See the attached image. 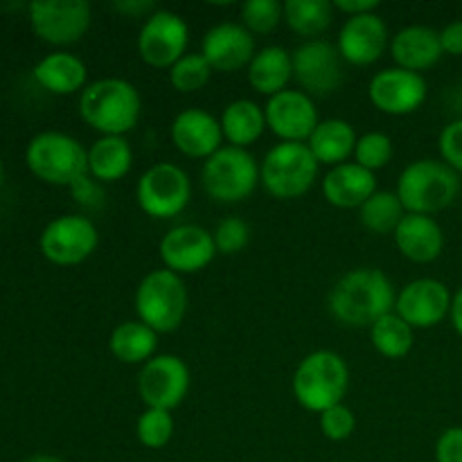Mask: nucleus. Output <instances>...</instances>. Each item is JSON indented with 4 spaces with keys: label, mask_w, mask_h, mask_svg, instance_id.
I'll return each mask as SVG.
<instances>
[{
    "label": "nucleus",
    "mask_w": 462,
    "mask_h": 462,
    "mask_svg": "<svg viewBox=\"0 0 462 462\" xmlns=\"http://www.w3.org/2000/svg\"><path fill=\"white\" fill-rule=\"evenodd\" d=\"M219 122L226 143L230 147L239 149H248L251 144H255L264 135V131L269 129L266 126L264 106L246 97L233 99L230 104H226Z\"/></svg>",
    "instance_id": "28"
},
{
    "label": "nucleus",
    "mask_w": 462,
    "mask_h": 462,
    "mask_svg": "<svg viewBox=\"0 0 462 462\" xmlns=\"http://www.w3.org/2000/svg\"><path fill=\"white\" fill-rule=\"evenodd\" d=\"M0 180H3V161H0Z\"/></svg>",
    "instance_id": "48"
},
{
    "label": "nucleus",
    "mask_w": 462,
    "mask_h": 462,
    "mask_svg": "<svg viewBox=\"0 0 462 462\" xmlns=\"http://www.w3.org/2000/svg\"><path fill=\"white\" fill-rule=\"evenodd\" d=\"M406 217L400 197L393 189H377L364 206L359 208V221L368 233L393 235Z\"/></svg>",
    "instance_id": "32"
},
{
    "label": "nucleus",
    "mask_w": 462,
    "mask_h": 462,
    "mask_svg": "<svg viewBox=\"0 0 462 462\" xmlns=\"http://www.w3.org/2000/svg\"><path fill=\"white\" fill-rule=\"evenodd\" d=\"M189 393V368L180 356L156 355L140 368L138 395L147 409L174 411Z\"/></svg>",
    "instance_id": "14"
},
{
    "label": "nucleus",
    "mask_w": 462,
    "mask_h": 462,
    "mask_svg": "<svg viewBox=\"0 0 462 462\" xmlns=\"http://www.w3.org/2000/svg\"><path fill=\"white\" fill-rule=\"evenodd\" d=\"M192 201V179L176 162H156L135 183V203L152 219H174Z\"/></svg>",
    "instance_id": "9"
},
{
    "label": "nucleus",
    "mask_w": 462,
    "mask_h": 462,
    "mask_svg": "<svg viewBox=\"0 0 462 462\" xmlns=\"http://www.w3.org/2000/svg\"><path fill=\"white\" fill-rule=\"evenodd\" d=\"M212 237L219 255H239L251 244V226L242 217H226L212 230Z\"/></svg>",
    "instance_id": "38"
},
{
    "label": "nucleus",
    "mask_w": 462,
    "mask_h": 462,
    "mask_svg": "<svg viewBox=\"0 0 462 462\" xmlns=\"http://www.w3.org/2000/svg\"><path fill=\"white\" fill-rule=\"evenodd\" d=\"M449 319H451V325H454V329L458 332V337H462V287L454 293Z\"/></svg>",
    "instance_id": "46"
},
{
    "label": "nucleus",
    "mask_w": 462,
    "mask_h": 462,
    "mask_svg": "<svg viewBox=\"0 0 462 462\" xmlns=\"http://www.w3.org/2000/svg\"><path fill=\"white\" fill-rule=\"evenodd\" d=\"M266 126L280 143H307L319 126V108L314 97L300 88H287L264 104Z\"/></svg>",
    "instance_id": "17"
},
{
    "label": "nucleus",
    "mask_w": 462,
    "mask_h": 462,
    "mask_svg": "<svg viewBox=\"0 0 462 462\" xmlns=\"http://www.w3.org/2000/svg\"><path fill=\"white\" fill-rule=\"evenodd\" d=\"M255 52V36L242 23H217L201 39V54L215 72L244 70L251 66Z\"/></svg>",
    "instance_id": "20"
},
{
    "label": "nucleus",
    "mask_w": 462,
    "mask_h": 462,
    "mask_svg": "<svg viewBox=\"0 0 462 462\" xmlns=\"http://www.w3.org/2000/svg\"><path fill=\"white\" fill-rule=\"evenodd\" d=\"M212 72L215 70L201 52H188L167 70V77H170V86L176 93L189 95L206 88L212 79Z\"/></svg>",
    "instance_id": "34"
},
{
    "label": "nucleus",
    "mask_w": 462,
    "mask_h": 462,
    "mask_svg": "<svg viewBox=\"0 0 462 462\" xmlns=\"http://www.w3.org/2000/svg\"><path fill=\"white\" fill-rule=\"evenodd\" d=\"M395 192L406 212L433 217L454 206L460 176L440 158H420L402 170Z\"/></svg>",
    "instance_id": "3"
},
{
    "label": "nucleus",
    "mask_w": 462,
    "mask_h": 462,
    "mask_svg": "<svg viewBox=\"0 0 462 462\" xmlns=\"http://www.w3.org/2000/svg\"><path fill=\"white\" fill-rule=\"evenodd\" d=\"M158 337L161 334L153 332L143 320H125L111 332L108 350L120 364L144 365L156 356Z\"/></svg>",
    "instance_id": "30"
},
{
    "label": "nucleus",
    "mask_w": 462,
    "mask_h": 462,
    "mask_svg": "<svg viewBox=\"0 0 462 462\" xmlns=\"http://www.w3.org/2000/svg\"><path fill=\"white\" fill-rule=\"evenodd\" d=\"M334 9L341 12L346 18L364 16V14H373L379 9L377 0H337Z\"/></svg>",
    "instance_id": "44"
},
{
    "label": "nucleus",
    "mask_w": 462,
    "mask_h": 462,
    "mask_svg": "<svg viewBox=\"0 0 462 462\" xmlns=\"http://www.w3.org/2000/svg\"><path fill=\"white\" fill-rule=\"evenodd\" d=\"M248 84L255 93L266 95V99L282 93L289 88V81L293 79V61L291 52L282 45H266L257 50L251 66L246 68Z\"/></svg>",
    "instance_id": "26"
},
{
    "label": "nucleus",
    "mask_w": 462,
    "mask_h": 462,
    "mask_svg": "<svg viewBox=\"0 0 462 462\" xmlns=\"http://www.w3.org/2000/svg\"><path fill=\"white\" fill-rule=\"evenodd\" d=\"M393 156H395V143H393L391 135L382 134V131H368V134L359 135L352 158H355L356 165L377 174L391 165Z\"/></svg>",
    "instance_id": "36"
},
{
    "label": "nucleus",
    "mask_w": 462,
    "mask_h": 462,
    "mask_svg": "<svg viewBox=\"0 0 462 462\" xmlns=\"http://www.w3.org/2000/svg\"><path fill=\"white\" fill-rule=\"evenodd\" d=\"M370 343L386 359H404L415 346V329L391 311L370 328Z\"/></svg>",
    "instance_id": "33"
},
{
    "label": "nucleus",
    "mask_w": 462,
    "mask_h": 462,
    "mask_svg": "<svg viewBox=\"0 0 462 462\" xmlns=\"http://www.w3.org/2000/svg\"><path fill=\"white\" fill-rule=\"evenodd\" d=\"M25 162L32 174L48 185L70 188L88 174V149L63 131H41L25 149Z\"/></svg>",
    "instance_id": "6"
},
{
    "label": "nucleus",
    "mask_w": 462,
    "mask_h": 462,
    "mask_svg": "<svg viewBox=\"0 0 462 462\" xmlns=\"http://www.w3.org/2000/svg\"><path fill=\"white\" fill-rule=\"evenodd\" d=\"M391 57L397 68L420 72L431 70L445 52L440 45V30L429 25H406L391 39Z\"/></svg>",
    "instance_id": "23"
},
{
    "label": "nucleus",
    "mask_w": 462,
    "mask_h": 462,
    "mask_svg": "<svg viewBox=\"0 0 462 462\" xmlns=\"http://www.w3.org/2000/svg\"><path fill=\"white\" fill-rule=\"evenodd\" d=\"M239 14H242V25L251 34H269L284 21V3H278V0H246Z\"/></svg>",
    "instance_id": "37"
},
{
    "label": "nucleus",
    "mask_w": 462,
    "mask_h": 462,
    "mask_svg": "<svg viewBox=\"0 0 462 462\" xmlns=\"http://www.w3.org/2000/svg\"><path fill=\"white\" fill-rule=\"evenodd\" d=\"M293 79L298 81L302 93L310 97H328L346 77V61L337 50V43L325 39L305 41L291 52Z\"/></svg>",
    "instance_id": "10"
},
{
    "label": "nucleus",
    "mask_w": 462,
    "mask_h": 462,
    "mask_svg": "<svg viewBox=\"0 0 462 462\" xmlns=\"http://www.w3.org/2000/svg\"><path fill=\"white\" fill-rule=\"evenodd\" d=\"M158 253L165 269L180 278L201 273L219 255L210 230L197 224H179L167 230L158 244Z\"/></svg>",
    "instance_id": "16"
},
{
    "label": "nucleus",
    "mask_w": 462,
    "mask_h": 462,
    "mask_svg": "<svg viewBox=\"0 0 462 462\" xmlns=\"http://www.w3.org/2000/svg\"><path fill=\"white\" fill-rule=\"evenodd\" d=\"M116 9L120 14H125V16H131V18H149L153 12H156V5L149 3V0H117L116 3Z\"/></svg>",
    "instance_id": "45"
},
{
    "label": "nucleus",
    "mask_w": 462,
    "mask_h": 462,
    "mask_svg": "<svg viewBox=\"0 0 462 462\" xmlns=\"http://www.w3.org/2000/svg\"><path fill=\"white\" fill-rule=\"evenodd\" d=\"M442 52L449 57H462V21H454L440 30Z\"/></svg>",
    "instance_id": "43"
},
{
    "label": "nucleus",
    "mask_w": 462,
    "mask_h": 462,
    "mask_svg": "<svg viewBox=\"0 0 462 462\" xmlns=\"http://www.w3.org/2000/svg\"><path fill=\"white\" fill-rule=\"evenodd\" d=\"M79 117L99 135H126L143 117V95L122 77L95 79L79 93Z\"/></svg>",
    "instance_id": "2"
},
{
    "label": "nucleus",
    "mask_w": 462,
    "mask_h": 462,
    "mask_svg": "<svg viewBox=\"0 0 462 462\" xmlns=\"http://www.w3.org/2000/svg\"><path fill=\"white\" fill-rule=\"evenodd\" d=\"M451 300L454 293L442 280L418 278L397 291L395 314L413 329H431L449 319Z\"/></svg>",
    "instance_id": "18"
},
{
    "label": "nucleus",
    "mask_w": 462,
    "mask_h": 462,
    "mask_svg": "<svg viewBox=\"0 0 462 462\" xmlns=\"http://www.w3.org/2000/svg\"><path fill=\"white\" fill-rule=\"evenodd\" d=\"M23 462H63L61 458H57V456H48V454H39V456H32V458L23 460Z\"/></svg>",
    "instance_id": "47"
},
{
    "label": "nucleus",
    "mask_w": 462,
    "mask_h": 462,
    "mask_svg": "<svg viewBox=\"0 0 462 462\" xmlns=\"http://www.w3.org/2000/svg\"><path fill=\"white\" fill-rule=\"evenodd\" d=\"M393 237L397 251L413 264H431L445 251V230L436 217L406 212Z\"/></svg>",
    "instance_id": "22"
},
{
    "label": "nucleus",
    "mask_w": 462,
    "mask_h": 462,
    "mask_svg": "<svg viewBox=\"0 0 462 462\" xmlns=\"http://www.w3.org/2000/svg\"><path fill=\"white\" fill-rule=\"evenodd\" d=\"M134 167V149L126 135H99L88 147V174L102 185L117 183Z\"/></svg>",
    "instance_id": "29"
},
{
    "label": "nucleus",
    "mask_w": 462,
    "mask_h": 462,
    "mask_svg": "<svg viewBox=\"0 0 462 462\" xmlns=\"http://www.w3.org/2000/svg\"><path fill=\"white\" fill-rule=\"evenodd\" d=\"M350 388V368L338 352L316 350L298 364L291 391L298 404L311 413H323L343 404Z\"/></svg>",
    "instance_id": "4"
},
{
    "label": "nucleus",
    "mask_w": 462,
    "mask_h": 462,
    "mask_svg": "<svg viewBox=\"0 0 462 462\" xmlns=\"http://www.w3.org/2000/svg\"><path fill=\"white\" fill-rule=\"evenodd\" d=\"M440 161H445L456 174L462 176V117L451 120L438 138Z\"/></svg>",
    "instance_id": "40"
},
{
    "label": "nucleus",
    "mask_w": 462,
    "mask_h": 462,
    "mask_svg": "<svg viewBox=\"0 0 462 462\" xmlns=\"http://www.w3.org/2000/svg\"><path fill=\"white\" fill-rule=\"evenodd\" d=\"M356 140H359V135L350 122L341 120V117H328V120L319 122L311 138L307 140V147L311 149L320 167L328 165L332 170V167L343 165V162H347V158L355 156Z\"/></svg>",
    "instance_id": "27"
},
{
    "label": "nucleus",
    "mask_w": 462,
    "mask_h": 462,
    "mask_svg": "<svg viewBox=\"0 0 462 462\" xmlns=\"http://www.w3.org/2000/svg\"><path fill=\"white\" fill-rule=\"evenodd\" d=\"M70 194L81 208L86 210H99L106 203V194H104V185L95 180L90 174H84L79 180L70 185Z\"/></svg>",
    "instance_id": "41"
},
{
    "label": "nucleus",
    "mask_w": 462,
    "mask_h": 462,
    "mask_svg": "<svg viewBox=\"0 0 462 462\" xmlns=\"http://www.w3.org/2000/svg\"><path fill=\"white\" fill-rule=\"evenodd\" d=\"M377 189V174L364 170L355 161L332 167L323 176L325 201L341 210H359Z\"/></svg>",
    "instance_id": "24"
},
{
    "label": "nucleus",
    "mask_w": 462,
    "mask_h": 462,
    "mask_svg": "<svg viewBox=\"0 0 462 462\" xmlns=\"http://www.w3.org/2000/svg\"><path fill=\"white\" fill-rule=\"evenodd\" d=\"M170 138L176 152L188 158L208 161L212 153L224 147V131L219 117L206 108H185L171 120Z\"/></svg>",
    "instance_id": "21"
},
{
    "label": "nucleus",
    "mask_w": 462,
    "mask_h": 462,
    "mask_svg": "<svg viewBox=\"0 0 462 462\" xmlns=\"http://www.w3.org/2000/svg\"><path fill=\"white\" fill-rule=\"evenodd\" d=\"M429 86L420 72L404 68H383L374 72L368 84V99L379 113L393 117H404L420 111L427 102Z\"/></svg>",
    "instance_id": "15"
},
{
    "label": "nucleus",
    "mask_w": 462,
    "mask_h": 462,
    "mask_svg": "<svg viewBox=\"0 0 462 462\" xmlns=\"http://www.w3.org/2000/svg\"><path fill=\"white\" fill-rule=\"evenodd\" d=\"M176 431V420L171 411L144 409L135 422V438L147 449H162L171 442Z\"/></svg>",
    "instance_id": "35"
},
{
    "label": "nucleus",
    "mask_w": 462,
    "mask_h": 462,
    "mask_svg": "<svg viewBox=\"0 0 462 462\" xmlns=\"http://www.w3.org/2000/svg\"><path fill=\"white\" fill-rule=\"evenodd\" d=\"M436 462H462V427L440 433L436 442Z\"/></svg>",
    "instance_id": "42"
},
{
    "label": "nucleus",
    "mask_w": 462,
    "mask_h": 462,
    "mask_svg": "<svg viewBox=\"0 0 462 462\" xmlns=\"http://www.w3.org/2000/svg\"><path fill=\"white\" fill-rule=\"evenodd\" d=\"M97 226L86 215H61L50 221L39 239L41 253L57 266H75L97 251Z\"/></svg>",
    "instance_id": "13"
},
{
    "label": "nucleus",
    "mask_w": 462,
    "mask_h": 462,
    "mask_svg": "<svg viewBox=\"0 0 462 462\" xmlns=\"http://www.w3.org/2000/svg\"><path fill=\"white\" fill-rule=\"evenodd\" d=\"M320 431L328 440L332 442H346L347 438H352V433L356 431V415L350 406L338 404L332 409L323 411L319 415Z\"/></svg>",
    "instance_id": "39"
},
{
    "label": "nucleus",
    "mask_w": 462,
    "mask_h": 462,
    "mask_svg": "<svg viewBox=\"0 0 462 462\" xmlns=\"http://www.w3.org/2000/svg\"><path fill=\"white\" fill-rule=\"evenodd\" d=\"M334 3L329 0H287L284 23L293 34L305 41H316L329 30L334 21Z\"/></svg>",
    "instance_id": "31"
},
{
    "label": "nucleus",
    "mask_w": 462,
    "mask_h": 462,
    "mask_svg": "<svg viewBox=\"0 0 462 462\" xmlns=\"http://www.w3.org/2000/svg\"><path fill=\"white\" fill-rule=\"evenodd\" d=\"M188 302V287H185L183 278L165 266L149 271L140 280L134 296L138 320H143L158 334H170L183 325Z\"/></svg>",
    "instance_id": "7"
},
{
    "label": "nucleus",
    "mask_w": 462,
    "mask_h": 462,
    "mask_svg": "<svg viewBox=\"0 0 462 462\" xmlns=\"http://www.w3.org/2000/svg\"><path fill=\"white\" fill-rule=\"evenodd\" d=\"M34 79L52 95H75L88 86V68L77 54L57 50L36 63Z\"/></svg>",
    "instance_id": "25"
},
{
    "label": "nucleus",
    "mask_w": 462,
    "mask_h": 462,
    "mask_svg": "<svg viewBox=\"0 0 462 462\" xmlns=\"http://www.w3.org/2000/svg\"><path fill=\"white\" fill-rule=\"evenodd\" d=\"M391 32L377 12L346 18L337 36V50L352 66H373L391 48Z\"/></svg>",
    "instance_id": "19"
},
{
    "label": "nucleus",
    "mask_w": 462,
    "mask_h": 462,
    "mask_svg": "<svg viewBox=\"0 0 462 462\" xmlns=\"http://www.w3.org/2000/svg\"><path fill=\"white\" fill-rule=\"evenodd\" d=\"M397 291L382 269L361 266L334 282L328 305L334 319L346 328H373L379 319L395 311Z\"/></svg>",
    "instance_id": "1"
},
{
    "label": "nucleus",
    "mask_w": 462,
    "mask_h": 462,
    "mask_svg": "<svg viewBox=\"0 0 462 462\" xmlns=\"http://www.w3.org/2000/svg\"><path fill=\"white\" fill-rule=\"evenodd\" d=\"M27 12L34 34L52 45L77 43L93 23V7L86 0H34Z\"/></svg>",
    "instance_id": "12"
},
{
    "label": "nucleus",
    "mask_w": 462,
    "mask_h": 462,
    "mask_svg": "<svg viewBox=\"0 0 462 462\" xmlns=\"http://www.w3.org/2000/svg\"><path fill=\"white\" fill-rule=\"evenodd\" d=\"M320 174L307 143H278L264 153L260 162V185L280 201L300 199L314 188Z\"/></svg>",
    "instance_id": "5"
},
{
    "label": "nucleus",
    "mask_w": 462,
    "mask_h": 462,
    "mask_svg": "<svg viewBox=\"0 0 462 462\" xmlns=\"http://www.w3.org/2000/svg\"><path fill=\"white\" fill-rule=\"evenodd\" d=\"M189 25L171 9H156L138 32V54L147 66L170 70L188 54Z\"/></svg>",
    "instance_id": "11"
},
{
    "label": "nucleus",
    "mask_w": 462,
    "mask_h": 462,
    "mask_svg": "<svg viewBox=\"0 0 462 462\" xmlns=\"http://www.w3.org/2000/svg\"><path fill=\"white\" fill-rule=\"evenodd\" d=\"M203 192L217 203H242L260 185V162L248 149L224 144L201 167Z\"/></svg>",
    "instance_id": "8"
}]
</instances>
